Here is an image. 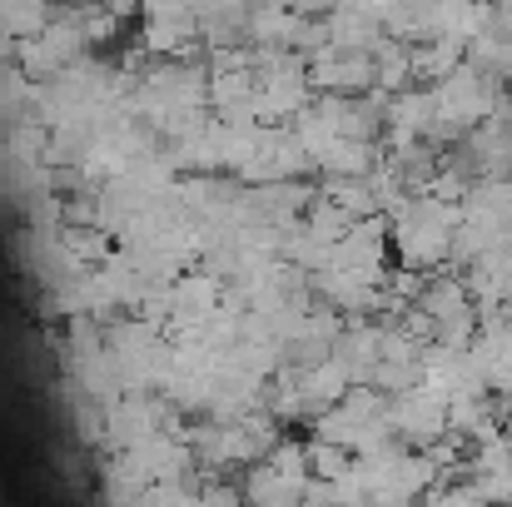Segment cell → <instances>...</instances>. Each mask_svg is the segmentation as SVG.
Here are the masks:
<instances>
[{
    "mask_svg": "<svg viewBox=\"0 0 512 507\" xmlns=\"http://www.w3.org/2000/svg\"><path fill=\"white\" fill-rule=\"evenodd\" d=\"M388 428L403 448L433 453L438 443H448V403L433 398L428 388L398 393V398H388Z\"/></svg>",
    "mask_w": 512,
    "mask_h": 507,
    "instance_id": "7a4b0ae2",
    "label": "cell"
},
{
    "mask_svg": "<svg viewBox=\"0 0 512 507\" xmlns=\"http://www.w3.org/2000/svg\"><path fill=\"white\" fill-rule=\"evenodd\" d=\"M145 507H199V488L184 478V483H160L145 493Z\"/></svg>",
    "mask_w": 512,
    "mask_h": 507,
    "instance_id": "8992f818",
    "label": "cell"
},
{
    "mask_svg": "<svg viewBox=\"0 0 512 507\" xmlns=\"http://www.w3.org/2000/svg\"><path fill=\"white\" fill-rule=\"evenodd\" d=\"M189 40H199V10H189V5H155V10H145V45L155 55L179 60V50H189Z\"/></svg>",
    "mask_w": 512,
    "mask_h": 507,
    "instance_id": "3957f363",
    "label": "cell"
},
{
    "mask_svg": "<svg viewBox=\"0 0 512 507\" xmlns=\"http://www.w3.org/2000/svg\"><path fill=\"white\" fill-rule=\"evenodd\" d=\"M458 219H463V209H458V204H443V199H433V194L403 199V204L388 214L398 264H403L408 274H443L448 259H453Z\"/></svg>",
    "mask_w": 512,
    "mask_h": 507,
    "instance_id": "6da1fadb",
    "label": "cell"
},
{
    "mask_svg": "<svg viewBox=\"0 0 512 507\" xmlns=\"http://www.w3.org/2000/svg\"><path fill=\"white\" fill-rule=\"evenodd\" d=\"M423 507H483V498H478L463 478H443V483L423 498Z\"/></svg>",
    "mask_w": 512,
    "mask_h": 507,
    "instance_id": "5b68a950",
    "label": "cell"
},
{
    "mask_svg": "<svg viewBox=\"0 0 512 507\" xmlns=\"http://www.w3.org/2000/svg\"><path fill=\"white\" fill-rule=\"evenodd\" d=\"M353 453H343L334 443H324V438H309V473H314V483H339L353 473Z\"/></svg>",
    "mask_w": 512,
    "mask_h": 507,
    "instance_id": "277c9868",
    "label": "cell"
}]
</instances>
